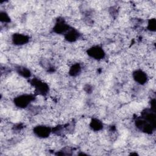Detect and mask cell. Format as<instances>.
Returning a JSON list of instances; mask_svg holds the SVG:
<instances>
[{
  "mask_svg": "<svg viewBox=\"0 0 156 156\" xmlns=\"http://www.w3.org/2000/svg\"><path fill=\"white\" fill-rule=\"evenodd\" d=\"M29 37L23 34H14L12 37V41L15 45H23L29 41Z\"/></svg>",
  "mask_w": 156,
  "mask_h": 156,
  "instance_id": "6da1fadb",
  "label": "cell"
}]
</instances>
